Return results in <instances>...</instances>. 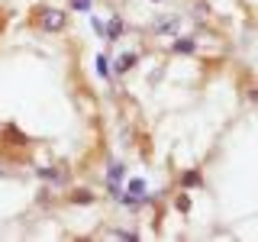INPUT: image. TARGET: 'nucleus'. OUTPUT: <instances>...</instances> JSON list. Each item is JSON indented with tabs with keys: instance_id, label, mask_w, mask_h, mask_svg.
Listing matches in <instances>:
<instances>
[{
	"instance_id": "nucleus-1",
	"label": "nucleus",
	"mask_w": 258,
	"mask_h": 242,
	"mask_svg": "<svg viewBox=\"0 0 258 242\" xmlns=\"http://www.w3.org/2000/svg\"><path fill=\"white\" fill-rule=\"evenodd\" d=\"M36 23H39L42 32H64V29H68V13L55 10V7H45V10H39Z\"/></svg>"
},
{
	"instance_id": "nucleus-2",
	"label": "nucleus",
	"mask_w": 258,
	"mask_h": 242,
	"mask_svg": "<svg viewBox=\"0 0 258 242\" xmlns=\"http://www.w3.org/2000/svg\"><path fill=\"white\" fill-rule=\"evenodd\" d=\"M177 26H181V16H177V13H168L165 20L152 23V32H155V36H168V32H174Z\"/></svg>"
},
{
	"instance_id": "nucleus-3",
	"label": "nucleus",
	"mask_w": 258,
	"mask_h": 242,
	"mask_svg": "<svg viewBox=\"0 0 258 242\" xmlns=\"http://www.w3.org/2000/svg\"><path fill=\"white\" fill-rule=\"evenodd\" d=\"M171 52L174 55H194V52H197V42H194L190 36H177L171 42Z\"/></svg>"
},
{
	"instance_id": "nucleus-4",
	"label": "nucleus",
	"mask_w": 258,
	"mask_h": 242,
	"mask_svg": "<svg viewBox=\"0 0 258 242\" xmlns=\"http://www.w3.org/2000/svg\"><path fill=\"white\" fill-rule=\"evenodd\" d=\"M136 62H139V55H136V52H129V55H119V58L113 62V71H116V75H129V71L136 68Z\"/></svg>"
},
{
	"instance_id": "nucleus-5",
	"label": "nucleus",
	"mask_w": 258,
	"mask_h": 242,
	"mask_svg": "<svg viewBox=\"0 0 258 242\" xmlns=\"http://www.w3.org/2000/svg\"><path fill=\"white\" fill-rule=\"evenodd\" d=\"M39 177H42L45 184H64L68 181V174H64L61 168H39Z\"/></svg>"
},
{
	"instance_id": "nucleus-6",
	"label": "nucleus",
	"mask_w": 258,
	"mask_h": 242,
	"mask_svg": "<svg viewBox=\"0 0 258 242\" xmlns=\"http://www.w3.org/2000/svg\"><path fill=\"white\" fill-rule=\"evenodd\" d=\"M123 29H126V23L119 20V16H113V20L107 23V32H103V39H107V42H116V39L123 36Z\"/></svg>"
},
{
	"instance_id": "nucleus-7",
	"label": "nucleus",
	"mask_w": 258,
	"mask_h": 242,
	"mask_svg": "<svg viewBox=\"0 0 258 242\" xmlns=\"http://www.w3.org/2000/svg\"><path fill=\"white\" fill-rule=\"evenodd\" d=\"M126 194H133V197H142V204H145V194H149V188H145L142 177H129V181H126Z\"/></svg>"
},
{
	"instance_id": "nucleus-8",
	"label": "nucleus",
	"mask_w": 258,
	"mask_h": 242,
	"mask_svg": "<svg viewBox=\"0 0 258 242\" xmlns=\"http://www.w3.org/2000/svg\"><path fill=\"white\" fill-rule=\"evenodd\" d=\"M181 188H184V191H190V188H204V174H200V171H187V174L181 177Z\"/></svg>"
},
{
	"instance_id": "nucleus-9",
	"label": "nucleus",
	"mask_w": 258,
	"mask_h": 242,
	"mask_svg": "<svg viewBox=\"0 0 258 242\" xmlns=\"http://www.w3.org/2000/svg\"><path fill=\"white\" fill-rule=\"evenodd\" d=\"M71 204H81V207H87V204H94V194L87 191V188H78V191H71Z\"/></svg>"
},
{
	"instance_id": "nucleus-10",
	"label": "nucleus",
	"mask_w": 258,
	"mask_h": 242,
	"mask_svg": "<svg viewBox=\"0 0 258 242\" xmlns=\"http://www.w3.org/2000/svg\"><path fill=\"white\" fill-rule=\"evenodd\" d=\"M123 174H126V168L119 165V161H113L110 171H107V184H119V181H123Z\"/></svg>"
},
{
	"instance_id": "nucleus-11",
	"label": "nucleus",
	"mask_w": 258,
	"mask_h": 242,
	"mask_svg": "<svg viewBox=\"0 0 258 242\" xmlns=\"http://www.w3.org/2000/svg\"><path fill=\"white\" fill-rule=\"evenodd\" d=\"M174 210H177V213H190V197H187V191H184V188L174 197Z\"/></svg>"
},
{
	"instance_id": "nucleus-12",
	"label": "nucleus",
	"mask_w": 258,
	"mask_h": 242,
	"mask_svg": "<svg viewBox=\"0 0 258 242\" xmlns=\"http://www.w3.org/2000/svg\"><path fill=\"white\" fill-rule=\"evenodd\" d=\"M110 71H113L110 58H107V55H97V75H100V78H110Z\"/></svg>"
},
{
	"instance_id": "nucleus-13",
	"label": "nucleus",
	"mask_w": 258,
	"mask_h": 242,
	"mask_svg": "<svg viewBox=\"0 0 258 242\" xmlns=\"http://www.w3.org/2000/svg\"><path fill=\"white\" fill-rule=\"evenodd\" d=\"M91 26H94V32H97V36H103V32H107V23H103L100 16H91Z\"/></svg>"
},
{
	"instance_id": "nucleus-14",
	"label": "nucleus",
	"mask_w": 258,
	"mask_h": 242,
	"mask_svg": "<svg viewBox=\"0 0 258 242\" xmlns=\"http://www.w3.org/2000/svg\"><path fill=\"white\" fill-rule=\"evenodd\" d=\"M71 10H81V13H87V10H91V0H71Z\"/></svg>"
},
{
	"instance_id": "nucleus-15",
	"label": "nucleus",
	"mask_w": 258,
	"mask_h": 242,
	"mask_svg": "<svg viewBox=\"0 0 258 242\" xmlns=\"http://www.w3.org/2000/svg\"><path fill=\"white\" fill-rule=\"evenodd\" d=\"M152 4H165V0H152Z\"/></svg>"
}]
</instances>
